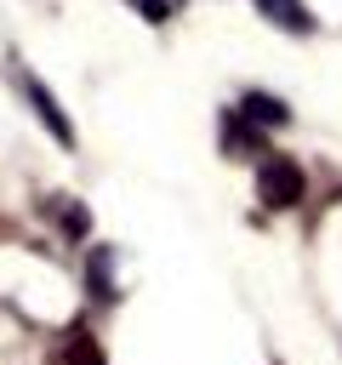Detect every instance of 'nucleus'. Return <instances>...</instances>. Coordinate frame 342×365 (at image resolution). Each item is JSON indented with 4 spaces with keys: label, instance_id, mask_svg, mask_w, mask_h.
<instances>
[{
    "label": "nucleus",
    "instance_id": "nucleus-2",
    "mask_svg": "<svg viewBox=\"0 0 342 365\" xmlns=\"http://www.w3.org/2000/svg\"><path fill=\"white\" fill-rule=\"evenodd\" d=\"M296 194H302V171L285 165V160H268V165H262V200H268V205H291Z\"/></svg>",
    "mask_w": 342,
    "mask_h": 365
},
{
    "label": "nucleus",
    "instance_id": "nucleus-5",
    "mask_svg": "<svg viewBox=\"0 0 342 365\" xmlns=\"http://www.w3.org/2000/svg\"><path fill=\"white\" fill-rule=\"evenodd\" d=\"M245 114H256V120H268V125H279V120H285V108H279V103H268V97H256V91L245 97Z\"/></svg>",
    "mask_w": 342,
    "mask_h": 365
},
{
    "label": "nucleus",
    "instance_id": "nucleus-3",
    "mask_svg": "<svg viewBox=\"0 0 342 365\" xmlns=\"http://www.w3.org/2000/svg\"><path fill=\"white\" fill-rule=\"evenodd\" d=\"M274 29H285V34H314V11L302 6V0H251Z\"/></svg>",
    "mask_w": 342,
    "mask_h": 365
},
{
    "label": "nucleus",
    "instance_id": "nucleus-1",
    "mask_svg": "<svg viewBox=\"0 0 342 365\" xmlns=\"http://www.w3.org/2000/svg\"><path fill=\"white\" fill-rule=\"evenodd\" d=\"M17 91H23V97H28V108H34L40 120H46V131H51V143H63V148H74V125H68V114H63V108L51 103V91H46V86H40V80H34L28 68H17Z\"/></svg>",
    "mask_w": 342,
    "mask_h": 365
},
{
    "label": "nucleus",
    "instance_id": "nucleus-4",
    "mask_svg": "<svg viewBox=\"0 0 342 365\" xmlns=\"http://www.w3.org/2000/svg\"><path fill=\"white\" fill-rule=\"evenodd\" d=\"M125 6H131L137 17H148V23H165V17H177L188 0H125Z\"/></svg>",
    "mask_w": 342,
    "mask_h": 365
}]
</instances>
